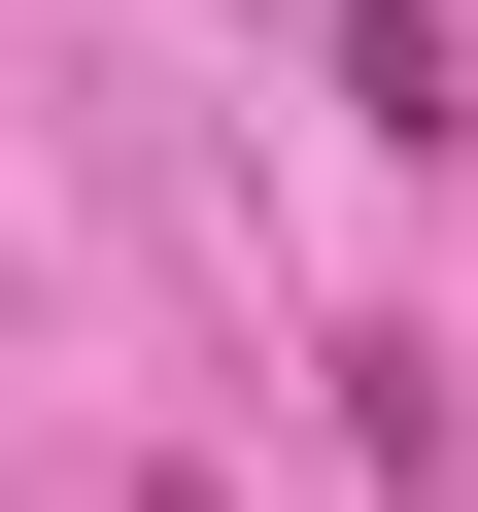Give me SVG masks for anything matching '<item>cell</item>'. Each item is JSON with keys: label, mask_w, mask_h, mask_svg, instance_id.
Wrapping results in <instances>:
<instances>
[{"label": "cell", "mask_w": 478, "mask_h": 512, "mask_svg": "<svg viewBox=\"0 0 478 512\" xmlns=\"http://www.w3.org/2000/svg\"><path fill=\"white\" fill-rule=\"evenodd\" d=\"M342 137H478V35L444 0H342Z\"/></svg>", "instance_id": "6da1fadb"}]
</instances>
